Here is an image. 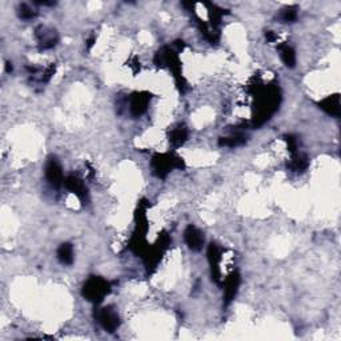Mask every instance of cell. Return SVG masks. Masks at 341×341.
<instances>
[{
	"mask_svg": "<svg viewBox=\"0 0 341 341\" xmlns=\"http://www.w3.org/2000/svg\"><path fill=\"white\" fill-rule=\"evenodd\" d=\"M59 261L64 265H71L73 263V248L68 243L62 244L58 249Z\"/></svg>",
	"mask_w": 341,
	"mask_h": 341,
	"instance_id": "cell-8",
	"label": "cell"
},
{
	"mask_svg": "<svg viewBox=\"0 0 341 341\" xmlns=\"http://www.w3.org/2000/svg\"><path fill=\"white\" fill-rule=\"evenodd\" d=\"M185 139H187V132H185L184 128H177V129L172 132L170 140L175 146H180V144H183L185 142Z\"/></svg>",
	"mask_w": 341,
	"mask_h": 341,
	"instance_id": "cell-13",
	"label": "cell"
},
{
	"mask_svg": "<svg viewBox=\"0 0 341 341\" xmlns=\"http://www.w3.org/2000/svg\"><path fill=\"white\" fill-rule=\"evenodd\" d=\"M278 19L281 20V23H293L298 19V11H296L295 7H288V8L281 11Z\"/></svg>",
	"mask_w": 341,
	"mask_h": 341,
	"instance_id": "cell-11",
	"label": "cell"
},
{
	"mask_svg": "<svg viewBox=\"0 0 341 341\" xmlns=\"http://www.w3.org/2000/svg\"><path fill=\"white\" fill-rule=\"evenodd\" d=\"M265 38H267L269 42H273V40H276V35L273 34L272 31H268V32L265 34Z\"/></svg>",
	"mask_w": 341,
	"mask_h": 341,
	"instance_id": "cell-15",
	"label": "cell"
},
{
	"mask_svg": "<svg viewBox=\"0 0 341 341\" xmlns=\"http://www.w3.org/2000/svg\"><path fill=\"white\" fill-rule=\"evenodd\" d=\"M185 243L188 244L192 251H200L204 245V236L201 234V231L199 228H196L195 225H190L188 228L185 229L184 232Z\"/></svg>",
	"mask_w": 341,
	"mask_h": 341,
	"instance_id": "cell-3",
	"label": "cell"
},
{
	"mask_svg": "<svg viewBox=\"0 0 341 341\" xmlns=\"http://www.w3.org/2000/svg\"><path fill=\"white\" fill-rule=\"evenodd\" d=\"M64 184H65V187H67L69 191H72L75 195L79 196L80 199H85V197H87V188L84 187L83 183L79 180L78 177L68 176V177L65 179V181H64Z\"/></svg>",
	"mask_w": 341,
	"mask_h": 341,
	"instance_id": "cell-6",
	"label": "cell"
},
{
	"mask_svg": "<svg viewBox=\"0 0 341 341\" xmlns=\"http://www.w3.org/2000/svg\"><path fill=\"white\" fill-rule=\"evenodd\" d=\"M38 36H39V42L44 49L52 48L55 44H56V42H58V38H56V35L54 32H49V34L40 32V34H38Z\"/></svg>",
	"mask_w": 341,
	"mask_h": 341,
	"instance_id": "cell-10",
	"label": "cell"
},
{
	"mask_svg": "<svg viewBox=\"0 0 341 341\" xmlns=\"http://www.w3.org/2000/svg\"><path fill=\"white\" fill-rule=\"evenodd\" d=\"M245 143V137L243 135H234V136L231 137H224L220 140V146H227V147H237L241 146Z\"/></svg>",
	"mask_w": 341,
	"mask_h": 341,
	"instance_id": "cell-12",
	"label": "cell"
},
{
	"mask_svg": "<svg viewBox=\"0 0 341 341\" xmlns=\"http://www.w3.org/2000/svg\"><path fill=\"white\" fill-rule=\"evenodd\" d=\"M111 291L109 284L102 277H91L83 287L84 298L92 302H100Z\"/></svg>",
	"mask_w": 341,
	"mask_h": 341,
	"instance_id": "cell-1",
	"label": "cell"
},
{
	"mask_svg": "<svg viewBox=\"0 0 341 341\" xmlns=\"http://www.w3.org/2000/svg\"><path fill=\"white\" fill-rule=\"evenodd\" d=\"M149 98L146 93H135L131 99V113L133 116H140L146 112Z\"/></svg>",
	"mask_w": 341,
	"mask_h": 341,
	"instance_id": "cell-5",
	"label": "cell"
},
{
	"mask_svg": "<svg viewBox=\"0 0 341 341\" xmlns=\"http://www.w3.org/2000/svg\"><path fill=\"white\" fill-rule=\"evenodd\" d=\"M98 320L106 331L115 332L120 325V319L112 308H103L98 313Z\"/></svg>",
	"mask_w": 341,
	"mask_h": 341,
	"instance_id": "cell-2",
	"label": "cell"
},
{
	"mask_svg": "<svg viewBox=\"0 0 341 341\" xmlns=\"http://www.w3.org/2000/svg\"><path fill=\"white\" fill-rule=\"evenodd\" d=\"M45 177L51 185L54 187H59L63 181V173H62V168L59 166V163L56 161V159H51V160L47 163V167H45Z\"/></svg>",
	"mask_w": 341,
	"mask_h": 341,
	"instance_id": "cell-4",
	"label": "cell"
},
{
	"mask_svg": "<svg viewBox=\"0 0 341 341\" xmlns=\"http://www.w3.org/2000/svg\"><path fill=\"white\" fill-rule=\"evenodd\" d=\"M280 48V51H281V59H283L284 64L287 65V67H295V64H296V55H295V51H293L292 47H289V45H281V47H278Z\"/></svg>",
	"mask_w": 341,
	"mask_h": 341,
	"instance_id": "cell-9",
	"label": "cell"
},
{
	"mask_svg": "<svg viewBox=\"0 0 341 341\" xmlns=\"http://www.w3.org/2000/svg\"><path fill=\"white\" fill-rule=\"evenodd\" d=\"M35 15H36V12H35L29 5L27 4H20L19 7V16L21 18V19L24 20H29L32 19V18H35Z\"/></svg>",
	"mask_w": 341,
	"mask_h": 341,
	"instance_id": "cell-14",
	"label": "cell"
},
{
	"mask_svg": "<svg viewBox=\"0 0 341 341\" xmlns=\"http://www.w3.org/2000/svg\"><path fill=\"white\" fill-rule=\"evenodd\" d=\"M320 108H322L325 112H328L332 116H339L340 115V98L339 95L329 96L325 100L320 103Z\"/></svg>",
	"mask_w": 341,
	"mask_h": 341,
	"instance_id": "cell-7",
	"label": "cell"
}]
</instances>
